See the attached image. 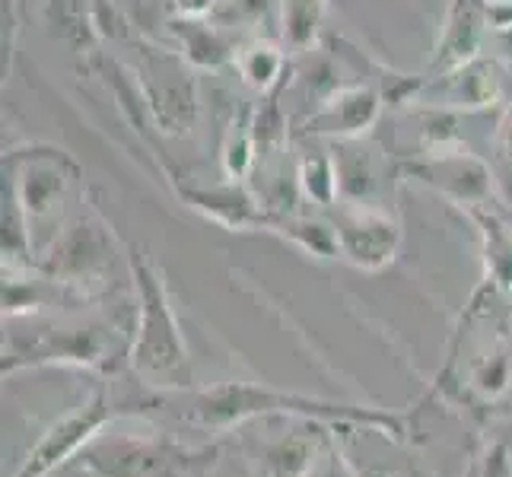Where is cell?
Listing matches in <instances>:
<instances>
[{
  "mask_svg": "<svg viewBox=\"0 0 512 477\" xmlns=\"http://www.w3.org/2000/svg\"><path fill=\"white\" fill-rule=\"evenodd\" d=\"M182 194L191 207L204 210L210 220H217L229 229L271 226V217L264 214V207L242 188V182L214 185V188H185Z\"/></svg>",
  "mask_w": 512,
  "mask_h": 477,
  "instance_id": "cell-9",
  "label": "cell"
},
{
  "mask_svg": "<svg viewBox=\"0 0 512 477\" xmlns=\"http://www.w3.org/2000/svg\"><path fill=\"white\" fill-rule=\"evenodd\" d=\"M255 153H258V144H255V131L249 125H239V131H229L226 147H223V169L229 179L242 182L255 166Z\"/></svg>",
  "mask_w": 512,
  "mask_h": 477,
  "instance_id": "cell-19",
  "label": "cell"
},
{
  "mask_svg": "<svg viewBox=\"0 0 512 477\" xmlns=\"http://www.w3.org/2000/svg\"><path fill=\"white\" fill-rule=\"evenodd\" d=\"M296 185L303 188V194L315 204H334L341 198V188H338V169H334V159L322 156V153H309L299 159L296 166Z\"/></svg>",
  "mask_w": 512,
  "mask_h": 477,
  "instance_id": "cell-14",
  "label": "cell"
},
{
  "mask_svg": "<svg viewBox=\"0 0 512 477\" xmlns=\"http://www.w3.org/2000/svg\"><path fill=\"white\" fill-rule=\"evenodd\" d=\"M478 385L484 392H500L506 385V360H493V366L487 363L481 373H478Z\"/></svg>",
  "mask_w": 512,
  "mask_h": 477,
  "instance_id": "cell-21",
  "label": "cell"
},
{
  "mask_svg": "<svg viewBox=\"0 0 512 477\" xmlns=\"http://www.w3.org/2000/svg\"><path fill=\"white\" fill-rule=\"evenodd\" d=\"M77 175V163L61 150H26L4 159V194L20 207L29 229V245L45 223L55 229L58 210L67 204L70 182Z\"/></svg>",
  "mask_w": 512,
  "mask_h": 477,
  "instance_id": "cell-2",
  "label": "cell"
},
{
  "mask_svg": "<svg viewBox=\"0 0 512 477\" xmlns=\"http://www.w3.org/2000/svg\"><path fill=\"white\" fill-rule=\"evenodd\" d=\"M379 112L382 99L373 86H344L322 102V109L306 121V131L338 140H357L376 125Z\"/></svg>",
  "mask_w": 512,
  "mask_h": 477,
  "instance_id": "cell-8",
  "label": "cell"
},
{
  "mask_svg": "<svg viewBox=\"0 0 512 477\" xmlns=\"http://www.w3.org/2000/svg\"><path fill=\"white\" fill-rule=\"evenodd\" d=\"M105 255H109V249H105L102 236L96 233L93 226L86 223H77L70 233L55 242V252H51V274L58 277V271L64 277H86L99 271L105 264Z\"/></svg>",
  "mask_w": 512,
  "mask_h": 477,
  "instance_id": "cell-12",
  "label": "cell"
},
{
  "mask_svg": "<svg viewBox=\"0 0 512 477\" xmlns=\"http://www.w3.org/2000/svg\"><path fill=\"white\" fill-rule=\"evenodd\" d=\"M252 414H319V417H363L379 427H395L392 417H376V414H360L350 408H334V404L296 398V395H280L268 392L258 385H223L217 392H207L194 404L191 417L204 423V427H223V423L245 420Z\"/></svg>",
  "mask_w": 512,
  "mask_h": 477,
  "instance_id": "cell-4",
  "label": "cell"
},
{
  "mask_svg": "<svg viewBox=\"0 0 512 477\" xmlns=\"http://www.w3.org/2000/svg\"><path fill=\"white\" fill-rule=\"evenodd\" d=\"M500 144H503V150L512 156V115L503 121V131H500Z\"/></svg>",
  "mask_w": 512,
  "mask_h": 477,
  "instance_id": "cell-24",
  "label": "cell"
},
{
  "mask_svg": "<svg viewBox=\"0 0 512 477\" xmlns=\"http://www.w3.org/2000/svg\"><path fill=\"white\" fill-rule=\"evenodd\" d=\"M105 420H109V408H105V398L96 395L83 411L70 414L67 420L58 423L55 430L45 433V439L32 449L29 462L23 465V471L16 477H42V474H48L55 465H61L64 458L77 455V449L86 443V439H93V433L102 427Z\"/></svg>",
  "mask_w": 512,
  "mask_h": 477,
  "instance_id": "cell-7",
  "label": "cell"
},
{
  "mask_svg": "<svg viewBox=\"0 0 512 477\" xmlns=\"http://www.w3.org/2000/svg\"><path fill=\"white\" fill-rule=\"evenodd\" d=\"M322 0H287L284 4V32L293 45H306L319 29Z\"/></svg>",
  "mask_w": 512,
  "mask_h": 477,
  "instance_id": "cell-20",
  "label": "cell"
},
{
  "mask_svg": "<svg viewBox=\"0 0 512 477\" xmlns=\"http://www.w3.org/2000/svg\"><path fill=\"white\" fill-rule=\"evenodd\" d=\"M334 169H338L341 198L350 204H369L379 191V166L373 150L360 147L357 140H338L331 153Z\"/></svg>",
  "mask_w": 512,
  "mask_h": 477,
  "instance_id": "cell-11",
  "label": "cell"
},
{
  "mask_svg": "<svg viewBox=\"0 0 512 477\" xmlns=\"http://www.w3.org/2000/svg\"><path fill=\"white\" fill-rule=\"evenodd\" d=\"M443 80H446L443 105H465V109H478V105L493 102L500 90L497 67L487 61H468L465 67L452 70Z\"/></svg>",
  "mask_w": 512,
  "mask_h": 477,
  "instance_id": "cell-13",
  "label": "cell"
},
{
  "mask_svg": "<svg viewBox=\"0 0 512 477\" xmlns=\"http://www.w3.org/2000/svg\"><path fill=\"white\" fill-rule=\"evenodd\" d=\"M487 239V264L503 287H512V233L493 217H478Z\"/></svg>",
  "mask_w": 512,
  "mask_h": 477,
  "instance_id": "cell-18",
  "label": "cell"
},
{
  "mask_svg": "<svg viewBox=\"0 0 512 477\" xmlns=\"http://www.w3.org/2000/svg\"><path fill=\"white\" fill-rule=\"evenodd\" d=\"M207 455L160 439L102 436L80 455V468L93 477H185Z\"/></svg>",
  "mask_w": 512,
  "mask_h": 477,
  "instance_id": "cell-3",
  "label": "cell"
},
{
  "mask_svg": "<svg viewBox=\"0 0 512 477\" xmlns=\"http://www.w3.org/2000/svg\"><path fill=\"white\" fill-rule=\"evenodd\" d=\"M175 32L182 35L188 58L198 67H217V64H223L229 58V48H226V42L220 39V35L210 26L191 20V16H185V20L175 23Z\"/></svg>",
  "mask_w": 512,
  "mask_h": 477,
  "instance_id": "cell-17",
  "label": "cell"
},
{
  "mask_svg": "<svg viewBox=\"0 0 512 477\" xmlns=\"http://www.w3.org/2000/svg\"><path fill=\"white\" fill-rule=\"evenodd\" d=\"M497 32V42H500V51H503V58L512 64V26H503V29H493Z\"/></svg>",
  "mask_w": 512,
  "mask_h": 477,
  "instance_id": "cell-23",
  "label": "cell"
},
{
  "mask_svg": "<svg viewBox=\"0 0 512 477\" xmlns=\"http://www.w3.org/2000/svg\"><path fill=\"white\" fill-rule=\"evenodd\" d=\"M210 7H214V0H179V10L185 16H191V20H198V16H204Z\"/></svg>",
  "mask_w": 512,
  "mask_h": 477,
  "instance_id": "cell-22",
  "label": "cell"
},
{
  "mask_svg": "<svg viewBox=\"0 0 512 477\" xmlns=\"http://www.w3.org/2000/svg\"><path fill=\"white\" fill-rule=\"evenodd\" d=\"M369 477H388V474H369Z\"/></svg>",
  "mask_w": 512,
  "mask_h": 477,
  "instance_id": "cell-26",
  "label": "cell"
},
{
  "mask_svg": "<svg viewBox=\"0 0 512 477\" xmlns=\"http://www.w3.org/2000/svg\"><path fill=\"white\" fill-rule=\"evenodd\" d=\"M484 26H490L487 4H481V0H455L449 26L443 32V45L436 51V67L443 74H452V70L474 61Z\"/></svg>",
  "mask_w": 512,
  "mask_h": 477,
  "instance_id": "cell-10",
  "label": "cell"
},
{
  "mask_svg": "<svg viewBox=\"0 0 512 477\" xmlns=\"http://www.w3.org/2000/svg\"><path fill=\"white\" fill-rule=\"evenodd\" d=\"M398 239V223L373 204H350V210L338 223L341 255L366 271L385 268L398 252Z\"/></svg>",
  "mask_w": 512,
  "mask_h": 477,
  "instance_id": "cell-6",
  "label": "cell"
},
{
  "mask_svg": "<svg viewBox=\"0 0 512 477\" xmlns=\"http://www.w3.org/2000/svg\"><path fill=\"white\" fill-rule=\"evenodd\" d=\"M277 233L290 236L296 245H303L306 252L328 258V255H338L341 245H338V229H328L319 220H306V217H271V226Z\"/></svg>",
  "mask_w": 512,
  "mask_h": 477,
  "instance_id": "cell-15",
  "label": "cell"
},
{
  "mask_svg": "<svg viewBox=\"0 0 512 477\" xmlns=\"http://www.w3.org/2000/svg\"><path fill=\"white\" fill-rule=\"evenodd\" d=\"M137 284V338L131 347V366L156 385H182L188 353L179 322H175L163 277L147 261L134 264Z\"/></svg>",
  "mask_w": 512,
  "mask_h": 477,
  "instance_id": "cell-1",
  "label": "cell"
},
{
  "mask_svg": "<svg viewBox=\"0 0 512 477\" xmlns=\"http://www.w3.org/2000/svg\"><path fill=\"white\" fill-rule=\"evenodd\" d=\"M236 67L242 70L245 83L264 93V90H271L280 77V70H284V55H280V51L268 42H255V45L239 51Z\"/></svg>",
  "mask_w": 512,
  "mask_h": 477,
  "instance_id": "cell-16",
  "label": "cell"
},
{
  "mask_svg": "<svg viewBox=\"0 0 512 477\" xmlns=\"http://www.w3.org/2000/svg\"><path fill=\"white\" fill-rule=\"evenodd\" d=\"M404 172L439 194H446L455 204H484L493 191L490 166L481 156L468 150H436L433 156L414 159L404 166Z\"/></svg>",
  "mask_w": 512,
  "mask_h": 477,
  "instance_id": "cell-5",
  "label": "cell"
},
{
  "mask_svg": "<svg viewBox=\"0 0 512 477\" xmlns=\"http://www.w3.org/2000/svg\"><path fill=\"white\" fill-rule=\"evenodd\" d=\"M484 4H512V0H484Z\"/></svg>",
  "mask_w": 512,
  "mask_h": 477,
  "instance_id": "cell-25",
  "label": "cell"
}]
</instances>
